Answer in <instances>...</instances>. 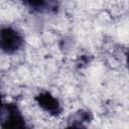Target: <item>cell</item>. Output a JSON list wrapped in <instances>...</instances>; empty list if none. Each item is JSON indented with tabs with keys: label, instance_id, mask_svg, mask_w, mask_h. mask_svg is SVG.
<instances>
[{
	"label": "cell",
	"instance_id": "obj_1",
	"mask_svg": "<svg viewBox=\"0 0 129 129\" xmlns=\"http://www.w3.org/2000/svg\"><path fill=\"white\" fill-rule=\"evenodd\" d=\"M24 45L23 34L12 25L0 26V51L7 55L17 53Z\"/></svg>",
	"mask_w": 129,
	"mask_h": 129
},
{
	"label": "cell",
	"instance_id": "obj_6",
	"mask_svg": "<svg viewBox=\"0 0 129 129\" xmlns=\"http://www.w3.org/2000/svg\"><path fill=\"white\" fill-rule=\"evenodd\" d=\"M3 109H4V102H3L2 94L0 92V120H1V117H2V114H3Z\"/></svg>",
	"mask_w": 129,
	"mask_h": 129
},
{
	"label": "cell",
	"instance_id": "obj_3",
	"mask_svg": "<svg viewBox=\"0 0 129 129\" xmlns=\"http://www.w3.org/2000/svg\"><path fill=\"white\" fill-rule=\"evenodd\" d=\"M34 101L37 106L45 113L52 117H59L62 114L63 108L60 101L48 91H40L34 96Z\"/></svg>",
	"mask_w": 129,
	"mask_h": 129
},
{
	"label": "cell",
	"instance_id": "obj_4",
	"mask_svg": "<svg viewBox=\"0 0 129 129\" xmlns=\"http://www.w3.org/2000/svg\"><path fill=\"white\" fill-rule=\"evenodd\" d=\"M26 8L36 13L55 14L59 9L57 0H19Z\"/></svg>",
	"mask_w": 129,
	"mask_h": 129
},
{
	"label": "cell",
	"instance_id": "obj_2",
	"mask_svg": "<svg viewBox=\"0 0 129 129\" xmlns=\"http://www.w3.org/2000/svg\"><path fill=\"white\" fill-rule=\"evenodd\" d=\"M0 127L2 128H11V129H25L28 128L27 122L15 102H9L4 104L3 114L0 120Z\"/></svg>",
	"mask_w": 129,
	"mask_h": 129
},
{
	"label": "cell",
	"instance_id": "obj_5",
	"mask_svg": "<svg viewBox=\"0 0 129 129\" xmlns=\"http://www.w3.org/2000/svg\"><path fill=\"white\" fill-rule=\"evenodd\" d=\"M92 120H93V114L91 111L80 109L69 116L68 126L69 127L82 128V127H86V125L91 123Z\"/></svg>",
	"mask_w": 129,
	"mask_h": 129
}]
</instances>
